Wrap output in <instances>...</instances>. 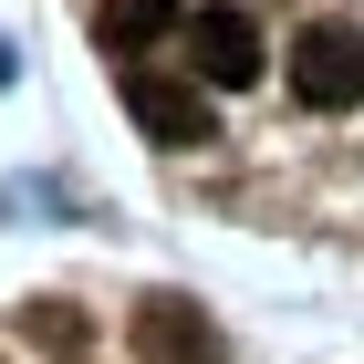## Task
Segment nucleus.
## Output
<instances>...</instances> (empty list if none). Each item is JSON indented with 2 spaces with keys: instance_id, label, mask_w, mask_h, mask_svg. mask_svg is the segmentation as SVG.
Listing matches in <instances>:
<instances>
[{
  "instance_id": "f257e3e1",
  "label": "nucleus",
  "mask_w": 364,
  "mask_h": 364,
  "mask_svg": "<svg viewBox=\"0 0 364 364\" xmlns=\"http://www.w3.org/2000/svg\"><path fill=\"white\" fill-rule=\"evenodd\" d=\"M291 94H302L312 114L364 105V31L354 21H302V42H291Z\"/></svg>"
},
{
  "instance_id": "39448f33",
  "label": "nucleus",
  "mask_w": 364,
  "mask_h": 364,
  "mask_svg": "<svg viewBox=\"0 0 364 364\" xmlns=\"http://www.w3.org/2000/svg\"><path fill=\"white\" fill-rule=\"evenodd\" d=\"M167 31H188V0H105V11H94V42H105L114 63H146Z\"/></svg>"
},
{
  "instance_id": "f03ea898",
  "label": "nucleus",
  "mask_w": 364,
  "mask_h": 364,
  "mask_svg": "<svg viewBox=\"0 0 364 364\" xmlns=\"http://www.w3.org/2000/svg\"><path fill=\"white\" fill-rule=\"evenodd\" d=\"M177 53H188V73H198L208 94H250V84H260V21L229 11V0H219V11H188Z\"/></svg>"
},
{
  "instance_id": "7ed1b4c3",
  "label": "nucleus",
  "mask_w": 364,
  "mask_h": 364,
  "mask_svg": "<svg viewBox=\"0 0 364 364\" xmlns=\"http://www.w3.org/2000/svg\"><path fill=\"white\" fill-rule=\"evenodd\" d=\"M125 114H136L156 146H208V84L198 73H156V63H125Z\"/></svg>"
},
{
  "instance_id": "20e7f679",
  "label": "nucleus",
  "mask_w": 364,
  "mask_h": 364,
  "mask_svg": "<svg viewBox=\"0 0 364 364\" xmlns=\"http://www.w3.org/2000/svg\"><path fill=\"white\" fill-rule=\"evenodd\" d=\"M136 364H229V343H219V323H208V312L198 302H146L136 312Z\"/></svg>"
}]
</instances>
